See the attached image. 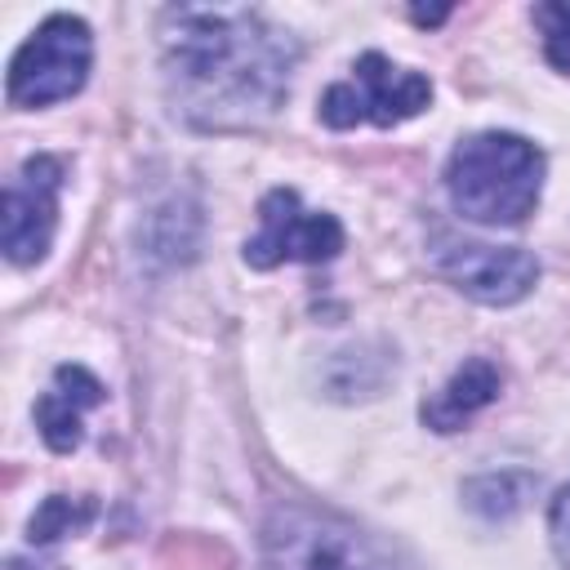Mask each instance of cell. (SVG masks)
<instances>
[{
	"mask_svg": "<svg viewBox=\"0 0 570 570\" xmlns=\"http://www.w3.org/2000/svg\"><path fill=\"white\" fill-rule=\"evenodd\" d=\"M160 49L169 102L196 129H249L267 120L298 67V40L258 9H165Z\"/></svg>",
	"mask_w": 570,
	"mask_h": 570,
	"instance_id": "cell-1",
	"label": "cell"
},
{
	"mask_svg": "<svg viewBox=\"0 0 570 570\" xmlns=\"http://www.w3.org/2000/svg\"><path fill=\"white\" fill-rule=\"evenodd\" d=\"M450 205L481 227H517L539 205L543 151L521 134H472L445 165Z\"/></svg>",
	"mask_w": 570,
	"mask_h": 570,
	"instance_id": "cell-2",
	"label": "cell"
},
{
	"mask_svg": "<svg viewBox=\"0 0 570 570\" xmlns=\"http://www.w3.org/2000/svg\"><path fill=\"white\" fill-rule=\"evenodd\" d=\"M263 570H396L392 557L347 517L285 499L258 530Z\"/></svg>",
	"mask_w": 570,
	"mask_h": 570,
	"instance_id": "cell-3",
	"label": "cell"
},
{
	"mask_svg": "<svg viewBox=\"0 0 570 570\" xmlns=\"http://www.w3.org/2000/svg\"><path fill=\"white\" fill-rule=\"evenodd\" d=\"M89 58H94L89 27L71 13H53L13 53L4 94H9L13 107L62 102V98L80 94V85L89 80Z\"/></svg>",
	"mask_w": 570,
	"mask_h": 570,
	"instance_id": "cell-4",
	"label": "cell"
},
{
	"mask_svg": "<svg viewBox=\"0 0 570 570\" xmlns=\"http://www.w3.org/2000/svg\"><path fill=\"white\" fill-rule=\"evenodd\" d=\"M432 102V80L419 71L396 67L383 53H361L352 67V80H338L321 94V120L330 129H352L361 120L370 125H401L419 116Z\"/></svg>",
	"mask_w": 570,
	"mask_h": 570,
	"instance_id": "cell-5",
	"label": "cell"
},
{
	"mask_svg": "<svg viewBox=\"0 0 570 570\" xmlns=\"http://www.w3.org/2000/svg\"><path fill=\"white\" fill-rule=\"evenodd\" d=\"M343 249V227L334 214L303 209L294 187H272L258 200V236L245 240V263L267 272L281 263H330Z\"/></svg>",
	"mask_w": 570,
	"mask_h": 570,
	"instance_id": "cell-6",
	"label": "cell"
},
{
	"mask_svg": "<svg viewBox=\"0 0 570 570\" xmlns=\"http://www.w3.org/2000/svg\"><path fill=\"white\" fill-rule=\"evenodd\" d=\"M62 160L58 156H31L4 187V258L18 267H31L49 254L53 227H58V191H62Z\"/></svg>",
	"mask_w": 570,
	"mask_h": 570,
	"instance_id": "cell-7",
	"label": "cell"
},
{
	"mask_svg": "<svg viewBox=\"0 0 570 570\" xmlns=\"http://www.w3.org/2000/svg\"><path fill=\"white\" fill-rule=\"evenodd\" d=\"M436 272L468 298L490 303V307H508L517 298H525L539 281V258L521 245H445L436 249Z\"/></svg>",
	"mask_w": 570,
	"mask_h": 570,
	"instance_id": "cell-8",
	"label": "cell"
},
{
	"mask_svg": "<svg viewBox=\"0 0 570 570\" xmlns=\"http://www.w3.org/2000/svg\"><path fill=\"white\" fill-rule=\"evenodd\" d=\"M102 401H107V392L85 365H58L53 387L40 392V401H36V428H40L45 445L53 454H71L85 436V423H80L85 410H94Z\"/></svg>",
	"mask_w": 570,
	"mask_h": 570,
	"instance_id": "cell-9",
	"label": "cell"
},
{
	"mask_svg": "<svg viewBox=\"0 0 570 570\" xmlns=\"http://www.w3.org/2000/svg\"><path fill=\"white\" fill-rule=\"evenodd\" d=\"M499 365L494 361H485V356H472V361H463L450 379H445V387L432 396V401H423V410H419V419L432 428V432H459L476 410H485L494 396H499Z\"/></svg>",
	"mask_w": 570,
	"mask_h": 570,
	"instance_id": "cell-10",
	"label": "cell"
},
{
	"mask_svg": "<svg viewBox=\"0 0 570 570\" xmlns=\"http://www.w3.org/2000/svg\"><path fill=\"white\" fill-rule=\"evenodd\" d=\"M142 245L151 258H165V263H187L196 258V245H200V209L191 200H165L160 209L147 214V227H142Z\"/></svg>",
	"mask_w": 570,
	"mask_h": 570,
	"instance_id": "cell-11",
	"label": "cell"
},
{
	"mask_svg": "<svg viewBox=\"0 0 570 570\" xmlns=\"http://www.w3.org/2000/svg\"><path fill=\"white\" fill-rule=\"evenodd\" d=\"M530 490H534L530 472H485V476H472L463 485V499L481 521H508L525 508Z\"/></svg>",
	"mask_w": 570,
	"mask_h": 570,
	"instance_id": "cell-12",
	"label": "cell"
},
{
	"mask_svg": "<svg viewBox=\"0 0 570 570\" xmlns=\"http://www.w3.org/2000/svg\"><path fill=\"white\" fill-rule=\"evenodd\" d=\"M89 521H94V499L49 494V499L36 508L31 525H27V539H31V543H53V539H62V534H71V530H80V525H89Z\"/></svg>",
	"mask_w": 570,
	"mask_h": 570,
	"instance_id": "cell-13",
	"label": "cell"
},
{
	"mask_svg": "<svg viewBox=\"0 0 570 570\" xmlns=\"http://www.w3.org/2000/svg\"><path fill=\"white\" fill-rule=\"evenodd\" d=\"M534 22L543 31V53L557 71L570 76V4L557 0V4H534Z\"/></svg>",
	"mask_w": 570,
	"mask_h": 570,
	"instance_id": "cell-14",
	"label": "cell"
},
{
	"mask_svg": "<svg viewBox=\"0 0 570 570\" xmlns=\"http://www.w3.org/2000/svg\"><path fill=\"white\" fill-rule=\"evenodd\" d=\"M548 534H552V548L561 557V566L570 570V485L552 499V512H548Z\"/></svg>",
	"mask_w": 570,
	"mask_h": 570,
	"instance_id": "cell-15",
	"label": "cell"
},
{
	"mask_svg": "<svg viewBox=\"0 0 570 570\" xmlns=\"http://www.w3.org/2000/svg\"><path fill=\"white\" fill-rule=\"evenodd\" d=\"M445 13H450V9H414V22H423V27H436Z\"/></svg>",
	"mask_w": 570,
	"mask_h": 570,
	"instance_id": "cell-16",
	"label": "cell"
},
{
	"mask_svg": "<svg viewBox=\"0 0 570 570\" xmlns=\"http://www.w3.org/2000/svg\"><path fill=\"white\" fill-rule=\"evenodd\" d=\"M9 570H22V566H18V561H13V566H9Z\"/></svg>",
	"mask_w": 570,
	"mask_h": 570,
	"instance_id": "cell-17",
	"label": "cell"
}]
</instances>
